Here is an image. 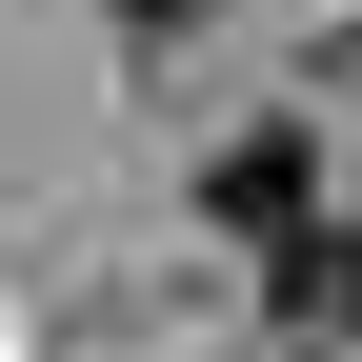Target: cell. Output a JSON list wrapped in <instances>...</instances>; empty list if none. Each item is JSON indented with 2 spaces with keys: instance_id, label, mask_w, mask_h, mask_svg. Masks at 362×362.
Masks as SVG:
<instances>
[{
  "instance_id": "2",
  "label": "cell",
  "mask_w": 362,
  "mask_h": 362,
  "mask_svg": "<svg viewBox=\"0 0 362 362\" xmlns=\"http://www.w3.org/2000/svg\"><path fill=\"white\" fill-rule=\"evenodd\" d=\"M282 322H322V342H362V161H342V221H322V262L282 282Z\"/></svg>"
},
{
  "instance_id": "3",
  "label": "cell",
  "mask_w": 362,
  "mask_h": 362,
  "mask_svg": "<svg viewBox=\"0 0 362 362\" xmlns=\"http://www.w3.org/2000/svg\"><path fill=\"white\" fill-rule=\"evenodd\" d=\"M101 21H121V61H181V40H202L221 0H101Z\"/></svg>"
},
{
  "instance_id": "1",
  "label": "cell",
  "mask_w": 362,
  "mask_h": 362,
  "mask_svg": "<svg viewBox=\"0 0 362 362\" xmlns=\"http://www.w3.org/2000/svg\"><path fill=\"white\" fill-rule=\"evenodd\" d=\"M202 221L262 262V282H302L322 221H342V141H322V121H221V141H202Z\"/></svg>"
},
{
  "instance_id": "4",
  "label": "cell",
  "mask_w": 362,
  "mask_h": 362,
  "mask_svg": "<svg viewBox=\"0 0 362 362\" xmlns=\"http://www.w3.org/2000/svg\"><path fill=\"white\" fill-rule=\"evenodd\" d=\"M242 362H342V342H322V322H282V342H242Z\"/></svg>"
}]
</instances>
